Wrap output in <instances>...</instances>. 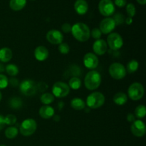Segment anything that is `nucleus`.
Masks as SVG:
<instances>
[{
  "label": "nucleus",
  "mask_w": 146,
  "mask_h": 146,
  "mask_svg": "<svg viewBox=\"0 0 146 146\" xmlns=\"http://www.w3.org/2000/svg\"><path fill=\"white\" fill-rule=\"evenodd\" d=\"M39 115L44 119H50L54 115V109L48 105L43 106L39 109Z\"/></svg>",
  "instance_id": "nucleus-18"
},
{
  "label": "nucleus",
  "mask_w": 146,
  "mask_h": 146,
  "mask_svg": "<svg viewBox=\"0 0 146 146\" xmlns=\"http://www.w3.org/2000/svg\"><path fill=\"white\" fill-rule=\"evenodd\" d=\"M33 1H34V0H33Z\"/></svg>",
  "instance_id": "nucleus-47"
},
{
  "label": "nucleus",
  "mask_w": 146,
  "mask_h": 146,
  "mask_svg": "<svg viewBox=\"0 0 146 146\" xmlns=\"http://www.w3.org/2000/svg\"><path fill=\"white\" fill-rule=\"evenodd\" d=\"M71 106L74 108V110L77 111H81L85 108L86 104L81 98H73L71 101Z\"/></svg>",
  "instance_id": "nucleus-22"
},
{
  "label": "nucleus",
  "mask_w": 146,
  "mask_h": 146,
  "mask_svg": "<svg viewBox=\"0 0 146 146\" xmlns=\"http://www.w3.org/2000/svg\"><path fill=\"white\" fill-rule=\"evenodd\" d=\"M49 53L48 49L44 46H39L34 50V56L36 59L39 61H45L48 57Z\"/></svg>",
  "instance_id": "nucleus-16"
},
{
  "label": "nucleus",
  "mask_w": 146,
  "mask_h": 146,
  "mask_svg": "<svg viewBox=\"0 0 146 146\" xmlns=\"http://www.w3.org/2000/svg\"><path fill=\"white\" fill-rule=\"evenodd\" d=\"M126 11L128 15V17L133 18L135 16V13H136V9H135V7L134 6V4H132V3H130V4H127Z\"/></svg>",
  "instance_id": "nucleus-31"
},
{
  "label": "nucleus",
  "mask_w": 146,
  "mask_h": 146,
  "mask_svg": "<svg viewBox=\"0 0 146 146\" xmlns=\"http://www.w3.org/2000/svg\"><path fill=\"white\" fill-rule=\"evenodd\" d=\"M68 86H69V88H72V89L74 90L78 89V88H81V79H80L79 78H78V77H72V78L69 80Z\"/></svg>",
  "instance_id": "nucleus-26"
},
{
  "label": "nucleus",
  "mask_w": 146,
  "mask_h": 146,
  "mask_svg": "<svg viewBox=\"0 0 146 146\" xmlns=\"http://www.w3.org/2000/svg\"><path fill=\"white\" fill-rule=\"evenodd\" d=\"M125 21L126 22L127 24H131V23L133 22V19L132 18H131V17H128L127 19H125Z\"/></svg>",
  "instance_id": "nucleus-42"
},
{
  "label": "nucleus",
  "mask_w": 146,
  "mask_h": 146,
  "mask_svg": "<svg viewBox=\"0 0 146 146\" xmlns=\"http://www.w3.org/2000/svg\"><path fill=\"white\" fill-rule=\"evenodd\" d=\"M27 4V0H10L9 7L14 11H20Z\"/></svg>",
  "instance_id": "nucleus-20"
},
{
  "label": "nucleus",
  "mask_w": 146,
  "mask_h": 146,
  "mask_svg": "<svg viewBox=\"0 0 146 146\" xmlns=\"http://www.w3.org/2000/svg\"><path fill=\"white\" fill-rule=\"evenodd\" d=\"M91 34V36H92L93 38H95V39H96V40H98V39H100V38L101 37L102 33H101V31H100L99 29L95 28L92 30Z\"/></svg>",
  "instance_id": "nucleus-35"
},
{
  "label": "nucleus",
  "mask_w": 146,
  "mask_h": 146,
  "mask_svg": "<svg viewBox=\"0 0 146 146\" xmlns=\"http://www.w3.org/2000/svg\"><path fill=\"white\" fill-rule=\"evenodd\" d=\"M36 128L37 124L35 120L32 118H27L21 123L19 131L24 136H30L35 133Z\"/></svg>",
  "instance_id": "nucleus-5"
},
{
  "label": "nucleus",
  "mask_w": 146,
  "mask_h": 146,
  "mask_svg": "<svg viewBox=\"0 0 146 146\" xmlns=\"http://www.w3.org/2000/svg\"><path fill=\"white\" fill-rule=\"evenodd\" d=\"M131 132L135 136L141 138L145 134L146 128L145 125L141 120H136L131 125Z\"/></svg>",
  "instance_id": "nucleus-14"
},
{
  "label": "nucleus",
  "mask_w": 146,
  "mask_h": 146,
  "mask_svg": "<svg viewBox=\"0 0 146 146\" xmlns=\"http://www.w3.org/2000/svg\"><path fill=\"white\" fill-rule=\"evenodd\" d=\"M71 33L74 38L78 41L85 42L88 41L91 36V31L88 26L81 22L76 23L71 27Z\"/></svg>",
  "instance_id": "nucleus-1"
},
{
  "label": "nucleus",
  "mask_w": 146,
  "mask_h": 146,
  "mask_svg": "<svg viewBox=\"0 0 146 146\" xmlns=\"http://www.w3.org/2000/svg\"><path fill=\"white\" fill-rule=\"evenodd\" d=\"M4 121H5L6 125L12 126L17 122V117L13 114H8L4 117Z\"/></svg>",
  "instance_id": "nucleus-30"
},
{
  "label": "nucleus",
  "mask_w": 146,
  "mask_h": 146,
  "mask_svg": "<svg viewBox=\"0 0 146 146\" xmlns=\"http://www.w3.org/2000/svg\"><path fill=\"white\" fill-rule=\"evenodd\" d=\"M138 66H139V64H138V62L136 60H131L127 64V67L125 69H126V71H128V73H129V74H133V73H135L138 70Z\"/></svg>",
  "instance_id": "nucleus-27"
},
{
  "label": "nucleus",
  "mask_w": 146,
  "mask_h": 146,
  "mask_svg": "<svg viewBox=\"0 0 146 146\" xmlns=\"http://www.w3.org/2000/svg\"><path fill=\"white\" fill-rule=\"evenodd\" d=\"M61 29L66 34H68V33H70L71 31V24H68V23H65L62 25L61 27Z\"/></svg>",
  "instance_id": "nucleus-36"
},
{
  "label": "nucleus",
  "mask_w": 146,
  "mask_h": 146,
  "mask_svg": "<svg viewBox=\"0 0 146 146\" xmlns=\"http://www.w3.org/2000/svg\"><path fill=\"white\" fill-rule=\"evenodd\" d=\"M9 105L12 109L19 110L22 108L23 106L22 100L18 97H12L10 98L9 101Z\"/></svg>",
  "instance_id": "nucleus-23"
},
{
  "label": "nucleus",
  "mask_w": 146,
  "mask_h": 146,
  "mask_svg": "<svg viewBox=\"0 0 146 146\" xmlns=\"http://www.w3.org/2000/svg\"><path fill=\"white\" fill-rule=\"evenodd\" d=\"M99 60L97 56L93 53H87L84 56V64L86 68L94 70L98 66Z\"/></svg>",
  "instance_id": "nucleus-12"
},
{
  "label": "nucleus",
  "mask_w": 146,
  "mask_h": 146,
  "mask_svg": "<svg viewBox=\"0 0 146 146\" xmlns=\"http://www.w3.org/2000/svg\"><path fill=\"white\" fill-rule=\"evenodd\" d=\"M146 115V108L144 105H139L135 109V115L136 118H144Z\"/></svg>",
  "instance_id": "nucleus-28"
},
{
  "label": "nucleus",
  "mask_w": 146,
  "mask_h": 146,
  "mask_svg": "<svg viewBox=\"0 0 146 146\" xmlns=\"http://www.w3.org/2000/svg\"><path fill=\"white\" fill-rule=\"evenodd\" d=\"M9 84L11 87H17L19 85V81L17 78H11L9 80Z\"/></svg>",
  "instance_id": "nucleus-38"
},
{
  "label": "nucleus",
  "mask_w": 146,
  "mask_h": 146,
  "mask_svg": "<svg viewBox=\"0 0 146 146\" xmlns=\"http://www.w3.org/2000/svg\"><path fill=\"white\" fill-rule=\"evenodd\" d=\"M12 51L9 48L4 47L0 49V61L7 63L12 58Z\"/></svg>",
  "instance_id": "nucleus-19"
},
{
  "label": "nucleus",
  "mask_w": 146,
  "mask_h": 146,
  "mask_svg": "<svg viewBox=\"0 0 146 146\" xmlns=\"http://www.w3.org/2000/svg\"><path fill=\"white\" fill-rule=\"evenodd\" d=\"M46 39L47 41L51 44L57 45L61 44L64 39V36L61 34V31L58 30L52 29L50 30L46 34Z\"/></svg>",
  "instance_id": "nucleus-13"
},
{
  "label": "nucleus",
  "mask_w": 146,
  "mask_h": 146,
  "mask_svg": "<svg viewBox=\"0 0 146 146\" xmlns=\"http://www.w3.org/2000/svg\"><path fill=\"white\" fill-rule=\"evenodd\" d=\"M110 76L115 80H121L126 76V69L123 64L113 63L109 67Z\"/></svg>",
  "instance_id": "nucleus-7"
},
{
  "label": "nucleus",
  "mask_w": 146,
  "mask_h": 146,
  "mask_svg": "<svg viewBox=\"0 0 146 146\" xmlns=\"http://www.w3.org/2000/svg\"><path fill=\"white\" fill-rule=\"evenodd\" d=\"M69 92L70 88L68 85L61 81L55 83L52 87V94L56 98H64L68 95Z\"/></svg>",
  "instance_id": "nucleus-8"
},
{
  "label": "nucleus",
  "mask_w": 146,
  "mask_h": 146,
  "mask_svg": "<svg viewBox=\"0 0 146 146\" xmlns=\"http://www.w3.org/2000/svg\"><path fill=\"white\" fill-rule=\"evenodd\" d=\"M58 51L63 54H67L70 51V47L66 43H61L58 45Z\"/></svg>",
  "instance_id": "nucleus-34"
},
{
  "label": "nucleus",
  "mask_w": 146,
  "mask_h": 146,
  "mask_svg": "<svg viewBox=\"0 0 146 146\" xmlns=\"http://www.w3.org/2000/svg\"><path fill=\"white\" fill-rule=\"evenodd\" d=\"M19 90L23 95L26 96H33L37 92V84L34 81L25 79L19 84Z\"/></svg>",
  "instance_id": "nucleus-4"
},
{
  "label": "nucleus",
  "mask_w": 146,
  "mask_h": 146,
  "mask_svg": "<svg viewBox=\"0 0 146 146\" xmlns=\"http://www.w3.org/2000/svg\"><path fill=\"white\" fill-rule=\"evenodd\" d=\"M47 88H48V86L46 85V84H45V83L44 82L38 83V84H37V90H38V91H41V92L45 91L47 89Z\"/></svg>",
  "instance_id": "nucleus-37"
},
{
  "label": "nucleus",
  "mask_w": 146,
  "mask_h": 146,
  "mask_svg": "<svg viewBox=\"0 0 146 146\" xmlns=\"http://www.w3.org/2000/svg\"><path fill=\"white\" fill-rule=\"evenodd\" d=\"M113 101L115 103L116 105L118 106H123L124 104H125L128 101V96L122 92L117 93L116 94H115V96H113Z\"/></svg>",
  "instance_id": "nucleus-21"
},
{
  "label": "nucleus",
  "mask_w": 146,
  "mask_h": 146,
  "mask_svg": "<svg viewBox=\"0 0 146 146\" xmlns=\"http://www.w3.org/2000/svg\"><path fill=\"white\" fill-rule=\"evenodd\" d=\"M126 0H115V4L118 7H123L126 5Z\"/></svg>",
  "instance_id": "nucleus-39"
},
{
  "label": "nucleus",
  "mask_w": 146,
  "mask_h": 146,
  "mask_svg": "<svg viewBox=\"0 0 146 146\" xmlns=\"http://www.w3.org/2000/svg\"><path fill=\"white\" fill-rule=\"evenodd\" d=\"M108 45L105 40L98 39L93 44V50L96 55L101 56L106 53Z\"/></svg>",
  "instance_id": "nucleus-15"
},
{
  "label": "nucleus",
  "mask_w": 146,
  "mask_h": 146,
  "mask_svg": "<svg viewBox=\"0 0 146 146\" xmlns=\"http://www.w3.org/2000/svg\"><path fill=\"white\" fill-rule=\"evenodd\" d=\"M137 1H138L140 4H142V5H144L146 3V0H137Z\"/></svg>",
  "instance_id": "nucleus-43"
},
{
  "label": "nucleus",
  "mask_w": 146,
  "mask_h": 146,
  "mask_svg": "<svg viewBox=\"0 0 146 146\" xmlns=\"http://www.w3.org/2000/svg\"><path fill=\"white\" fill-rule=\"evenodd\" d=\"M7 74L11 76H15L19 74V68L14 64H8L5 68Z\"/></svg>",
  "instance_id": "nucleus-29"
},
{
  "label": "nucleus",
  "mask_w": 146,
  "mask_h": 146,
  "mask_svg": "<svg viewBox=\"0 0 146 146\" xmlns=\"http://www.w3.org/2000/svg\"><path fill=\"white\" fill-rule=\"evenodd\" d=\"M127 121L128 122H134L135 120V115L133 113H128L127 115Z\"/></svg>",
  "instance_id": "nucleus-41"
},
{
  "label": "nucleus",
  "mask_w": 146,
  "mask_h": 146,
  "mask_svg": "<svg viewBox=\"0 0 146 146\" xmlns=\"http://www.w3.org/2000/svg\"><path fill=\"white\" fill-rule=\"evenodd\" d=\"M107 45L113 51L119 50L123 45V40L118 33H111L107 37Z\"/></svg>",
  "instance_id": "nucleus-9"
},
{
  "label": "nucleus",
  "mask_w": 146,
  "mask_h": 146,
  "mask_svg": "<svg viewBox=\"0 0 146 146\" xmlns=\"http://www.w3.org/2000/svg\"><path fill=\"white\" fill-rule=\"evenodd\" d=\"M0 146H7V145H0Z\"/></svg>",
  "instance_id": "nucleus-46"
},
{
  "label": "nucleus",
  "mask_w": 146,
  "mask_h": 146,
  "mask_svg": "<svg viewBox=\"0 0 146 146\" xmlns=\"http://www.w3.org/2000/svg\"><path fill=\"white\" fill-rule=\"evenodd\" d=\"M41 102L42 104H45V105H49V104H52L54 101V96L52 94L50 93H45L41 95Z\"/></svg>",
  "instance_id": "nucleus-25"
},
{
  "label": "nucleus",
  "mask_w": 146,
  "mask_h": 146,
  "mask_svg": "<svg viewBox=\"0 0 146 146\" xmlns=\"http://www.w3.org/2000/svg\"><path fill=\"white\" fill-rule=\"evenodd\" d=\"M4 71V66H3L2 64H1V63H0V74H1V73H2Z\"/></svg>",
  "instance_id": "nucleus-44"
},
{
  "label": "nucleus",
  "mask_w": 146,
  "mask_h": 146,
  "mask_svg": "<svg viewBox=\"0 0 146 146\" xmlns=\"http://www.w3.org/2000/svg\"><path fill=\"white\" fill-rule=\"evenodd\" d=\"M101 84V76L98 71H89L86 75L84 79V84L87 89L90 91H94L97 89Z\"/></svg>",
  "instance_id": "nucleus-2"
},
{
  "label": "nucleus",
  "mask_w": 146,
  "mask_h": 146,
  "mask_svg": "<svg viewBox=\"0 0 146 146\" xmlns=\"http://www.w3.org/2000/svg\"><path fill=\"white\" fill-rule=\"evenodd\" d=\"M1 98H2V94H1V91H0V101H1Z\"/></svg>",
  "instance_id": "nucleus-45"
},
{
  "label": "nucleus",
  "mask_w": 146,
  "mask_h": 146,
  "mask_svg": "<svg viewBox=\"0 0 146 146\" xmlns=\"http://www.w3.org/2000/svg\"><path fill=\"white\" fill-rule=\"evenodd\" d=\"M98 10L104 17H110L115 11V6L111 0H101L98 4Z\"/></svg>",
  "instance_id": "nucleus-10"
},
{
  "label": "nucleus",
  "mask_w": 146,
  "mask_h": 146,
  "mask_svg": "<svg viewBox=\"0 0 146 146\" xmlns=\"http://www.w3.org/2000/svg\"><path fill=\"white\" fill-rule=\"evenodd\" d=\"M105 103V96L101 92H94L90 94L86 99V104L91 109H97Z\"/></svg>",
  "instance_id": "nucleus-3"
},
{
  "label": "nucleus",
  "mask_w": 146,
  "mask_h": 146,
  "mask_svg": "<svg viewBox=\"0 0 146 146\" xmlns=\"http://www.w3.org/2000/svg\"><path fill=\"white\" fill-rule=\"evenodd\" d=\"M115 23L113 19L111 17H106L100 23L99 29L102 34H108L112 32L115 27Z\"/></svg>",
  "instance_id": "nucleus-11"
},
{
  "label": "nucleus",
  "mask_w": 146,
  "mask_h": 146,
  "mask_svg": "<svg viewBox=\"0 0 146 146\" xmlns=\"http://www.w3.org/2000/svg\"><path fill=\"white\" fill-rule=\"evenodd\" d=\"M6 125L5 121H4V117L2 116L1 115H0V131L3 129L4 128V126Z\"/></svg>",
  "instance_id": "nucleus-40"
},
{
  "label": "nucleus",
  "mask_w": 146,
  "mask_h": 146,
  "mask_svg": "<svg viewBox=\"0 0 146 146\" xmlns=\"http://www.w3.org/2000/svg\"><path fill=\"white\" fill-rule=\"evenodd\" d=\"M74 9L77 14L84 15L86 14L88 9V3L85 0H77L74 4Z\"/></svg>",
  "instance_id": "nucleus-17"
},
{
  "label": "nucleus",
  "mask_w": 146,
  "mask_h": 146,
  "mask_svg": "<svg viewBox=\"0 0 146 146\" xmlns=\"http://www.w3.org/2000/svg\"><path fill=\"white\" fill-rule=\"evenodd\" d=\"M113 19L115 21V25H121V24H123L125 20V17L121 13H117L116 14L114 15V17Z\"/></svg>",
  "instance_id": "nucleus-32"
},
{
  "label": "nucleus",
  "mask_w": 146,
  "mask_h": 146,
  "mask_svg": "<svg viewBox=\"0 0 146 146\" xmlns=\"http://www.w3.org/2000/svg\"><path fill=\"white\" fill-rule=\"evenodd\" d=\"M19 131L17 128L14 126H9L5 131V136L8 139H14L18 135Z\"/></svg>",
  "instance_id": "nucleus-24"
},
{
  "label": "nucleus",
  "mask_w": 146,
  "mask_h": 146,
  "mask_svg": "<svg viewBox=\"0 0 146 146\" xmlns=\"http://www.w3.org/2000/svg\"><path fill=\"white\" fill-rule=\"evenodd\" d=\"M128 96L133 101H138L144 96V88L140 83L135 82L131 84L128 90Z\"/></svg>",
  "instance_id": "nucleus-6"
},
{
  "label": "nucleus",
  "mask_w": 146,
  "mask_h": 146,
  "mask_svg": "<svg viewBox=\"0 0 146 146\" xmlns=\"http://www.w3.org/2000/svg\"><path fill=\"white\" fill-rule=\"evenodd\" d=\"M9 85V79L4 74H0V89L7 88Z\"/></svg>",
  "instance_id": "nucleus-33"
}]
</instances>
